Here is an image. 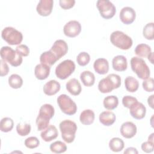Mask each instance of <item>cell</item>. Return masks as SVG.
I'll return each mask as SVG.
<instances>
[{"instance_id":"cell-1","label":"cell","mask_w":154,"mask_h":154,"mask_svg":"<svg viewBox=\"0 0 154 154\" xmlns=\"http://www.w3.org/2000/svg\"><path fill=\"white\" fill-rule=\"evenodd\" d=\"M54 108L51 104L45 103L40 107L35 121L38 131H43L48 126L49 121L54 117Z\"/></svg>"},{"instance_id":"cell-2","label":"cell","mask_w":154,"mask_h":154,"mask_svg":"<svg viewBox=\"0 0 154 154\" xmlns=\"http://www.w3.org/2000/svg\"><path fill=\"white\" fill-rule=\"evenodd\" d=\"M121 78L119 75L111 73L102 79L98 84V89L102 93L111 92L114 89L120 87Z\"/></svg>"},{"instance_id":"cell-3","label":"cell","mask_w":154,"mask_h":154,"mask_svg":"<svg viewBox=\"0 0 154 154\" xmlns=\"http://www.w3.org/2000/svg\"><path fill=\"white\" fill-rule=\"evenodd\" d=\"M59 128L63 140L67 143H72L78 128L76 123L70 120H64L60 122Z\"/></svg>"},{"instance_id":"cell-4","label":"cell","mask_w":154,"mask_h":154,"mask_svg":"<svg viewBox=\"0 0 154 154\" xmlns=\"http://www.w3.org/2000/svg\"><path fill=\"white\" fill-rule=\"evenodd\" d=\"M110 41L114 46L122 50L130 49L133 44L132 38L120 31L112 32L110 35Z\"/></svg>"},{"instance_id":"cell-5","label":"cell","mask_w":154,"mask_h":154,"mask_svg":"<svg viewBox=\"0 0 154 154\" xmlns=\"http://www.w3.org/2000/svg\"><path fill=\"white\" fill-rule=\"evenodd\" d=\"M131 67L139 78L144 80L150 77L149 67L143 58L138 57H132L131 60Z\"/></svg>"},{"instance_id":"cell-6","label":"cell","mask_w":154,"mask_h":154,"mask_svg":"<svg viewBox=\"0 0 154 154\" xmlns=\"http://www.w3.org/2000/svg\"><path fill=\"white\" fill-rule=\"evenodd\" d=\"M0 55L2 60L7 61L13 67L20 66L23 61L22 57L9 46H2L0 50Z\"/></svg>"},{"instance_id":"cell-7","label":"cell","mask_w":154,"mask_h":154,"mask_svg":"<svg viewBox=\"0 0 154 154\" xmlns=\"http://www.w3.org/2000/svg\"><path fill=\"white\" fill-rule=\"evenodd\" d=\"M1 37L4 40L10 45H19L23 40L22 32L11 26L4 28L1 32Z\"/></svg>"},{"instance_id":"cell-8","label":"cell","mask_w":154,"mask_h":154,"mask_svg":"<svg viewBox=\"0 0 154 154\" xmlns=\"http://www.w3.org/2000/svg\"><path fill=\"white\" fill-rule=\"evenodd\" d=\"M57 103L61 111L67 115H73L77 111L76 103L67 94H60L57 98Z\"/></svg>"},{"instance_id":"cell-9","label":"cell","mask_w":154,"mask_h":154,"mask_svg":"<svg viewBox=\"0 0 154 154\" xmlns=\"http://www.w3.org/2000/svg\"><path fill=\"white\" fill-rule=\"evenodd\" d=\"M75 67V64L72 60H65L56 67L55 75L60 79H66L73 73Z\"/></svg>"},{"instance_id":"cell-10","label":"cell","mask_w":154,"mask_h":154,"mask_svg":"<svg viewBox=\"0 0 154 154\" xmlns=\"http://www.w3.org/2000/svg\"><path fill=\"white\" fill-rule=\"evenodd\" d=\"M96 6L100 16L105 19L112 18L116 13L115 5L109 0H98Z\"/></svg>"},{"instance_id":"cell-11","label":"cell","mask_w":154,"mask_h":154,"mask_svg":"<svg viewBox=\"0 0 154 154\" xmlns=\"http://www.w3.org/2000/svg\"><path fill=\"white\" fill-rule=\"evenodd\" d=\"M81 31V23L77 20H70L63 27V32L66 36L69 37H75Z\"/></svg>"},{"instance_id":"cell-12","label":"cell","mask_w":154,"mask_h":154,"mask_svg":"<svg viewBox=\"0 0 154 154\" xmlns=\"http://www.w3.org/2000/svg\"><path fill=\"white\" fill-rule=\"evenodd\" d=\"M50 51L57 57L58 60L64 56L68 51L67 43L63 40H57L52 46Z\"/></svg>"},{"instance_id":"cell-13","label":"cell","mask_w":154,"mask_h":154,"mask_svg":"<svg viewBox=\"0 0 154 154\" xmlns=\"http://www.w3.org/2000/svg\"><path fill=\"white\" fill-rule=\"evenodd\" d=\"M119 17L122 23L129 25L134 22L136 17L135 11L130 7H125L120 10Z\"/></svg>"},{"instance_id":"cell-14","label":"cell","mask_w":154,"mask_h":154,"mask_svg":"<svg viewBox=\"0 0 154 154\" xmlns=\"http://www.w3.org/2000/svg\"><path fill=\"white\" fill-rule=\"evenodd\" d=\"M129 112L132 117L135 119L140 120L143 119L146 113V106L141 102L138 101L134 103L129 107Z\"/></svg>"},{"instance_id":"cell-15","label":"cell","mask_w":154,"mask_h":154,"mask_svg":"<svg viewBox=\"0 0 154 154\" xmlns=\"http://www.w3.org/2000/svg\"><path fill=\"white\" fill-rule=\"evenodd\" d=\"M53 5V0H40L36 7L37 12L42 16H48L52 13Z\"/></svg>"},{"instance_id":"cell-16","label":"cell","mask_w":154,"mask_h":154,"mask_svg":"<svg viewBox=\"0 0 154 154\" xmlns=\"http://www.w3.org/2000/svg\"><path fill=\"white\" fill-rule=\"evenodd\" d=\"M120 131L123 137L131 138L136 135L137 129L136 125L133 122H126L121 125Z\"/></svg>"},{"instance_id":"cell-17","label":"cell","mask_w":154,"mask_h":154,"mask_svg":"<svg viewBox=\"0 0 154 154\" xmlns=\"http://www.w3.org/2000/svg\"><path fill=\"white\" fill-rule=\"evenodd\" d=\"M58 135L57 128L52 125H49L46 129L43 130L40 134L41 138L46 142H49L55 139Z\"/></svg>"},{"instance_id":"cell-18","label":"cell","mask_w":154,"mask_h":154,"mask_svg":"<svg viewBox=\"0 0 154 154\" xmlns=\"http://www.w3.org/2000/svg\"><path fill=\"white\" fill-rule=\"evenodd\" d=\"M112 66L114 70L118 72H123L128 67L126 58L121 55L114 57L112 60Z\"/></svg>"},{"instance_id":"cell-19","label":"cell","mask_w":154,"mask_h":154,"mask_svg":"<svg viewBox=\"0 0 154 154\" xmlns=\"http://www.w3.org/2000/svg\"><path fill=\"white\" fill-rule=\"evenodd\" d=\"M93 67L95 72L98 74L105 75L108 72L109 63L106 59L100 58L94 61Z\"/></svg>"},{"instance_id":"cell-20","label":"cell","mask_w":154,"mask_h":154,"mask_svg":"<svg viewBox=\"0 0 154 154\" xmlns=\"http://www.w3.org/2000/svg\"><path fill=\"white\" fill-rule=\"evenodd\" d=\"M60 84L56 80H50L47 82L43 87V92L48 96H52L57 94L60 90Z\"/></svg>"},{"instance_id":"cell-21","label":"cell","mask_w":154,"mask_h":154,"mask_svg":"<svg viewBox=\"0 0 154 154\" xmlns=\"http://www.w3.org/2000/svg\"><path fill=\"white\" fill-rule=\"evenodd\" d=\"M51 67L43 64H38L36 65L34 69V75L37 79L39 80H44L46 79L50 74Z\"/></svg>"},{"instance_id":"cell-22","label":"cell","mask_w":154,"mask_h":154,"mask_svg":"<svg viewBox=\"0 0 154 154\" xmlns=\"http://www.w3.org/2000/svg\"><path fill=\"white\" fill-rule=\"evenodd\" d=\"M66 90L72 95H79L82 90L80 82L76 78H72L69 80L66 84Z\"/></svg>"},{"instance_id":"cell-23","label":"cell","mask_w":154,"mask_h":154,"mask_svg":"<svg viewBox=\"0 0 154 154\" xmlns=\"http://www.w3.org/2000/svg\"><path fill=\"white\" fill-rule=\"evenodd\" d=\"M99 122L104 126H109L112 125L116 120V117L113 112L106 111L101 112L99 117Z\"/></svg>"},{"instance_id":"cell-24","label":"cell","mask_w":154,"mask_h":154,"mask_svg":"<svg viewBox=\"0 0 154 154\" xmlns=\"http://www.w3.org/2000/svg\"><path fill=\"white\" fill-rule=\"evenodd\" d=\"M58 60L57 57L50 50L43 52L40 56V63L50 67L54 65Z\"/></svg>"},{"instance_id":"cell-25","label":"cell","mask_w":154,"mask_h":154,"mask_svg":"<svg viewBox=\"0 0 154 154\" xmlns=\"http://www.w3.org/2000/svg\"><path fill=\"white\" fill-rule=\"evenodd\" d=\"M95 118L94 112L91 109H85L80 114V122L84 125H89L93 123Z\"/></svg>"},{"instance_id":"cell-26","label":"cell","mask_w":154,"mask_h":154,"mask_svg":"<svg viewBox=\"0 0 154 154\" xmlns=\"http://www.w3.org/2000/svg\"><path fill=\"white\" fill-rule=\"evenodd\" d=\"M80 79L85 86L91 87L95 82L94 75L90 71L84 70L80 75Z\"/></svg>"},{"instance_id":"cell-27","label":"cell","mask_w":154,"mask_h":154,"mask_svg":"<svg viewBox=\"0 0 154 154\" xmlns=\"http://www.w3.org/2000/svg\"><path fill=\"white\" fill-rule=\"evenodd\" d=\"M125 85L127 91L134 93L138 89L139 82L133 76H127L125 79Z\"/></svg>"},{"instance_id":"cell-28","label":"cell","mask_w":154,"mask_h":154,"mask_svg":"<svg viewBox=\"0 0 154 154\" xmlns=\"http://www.w3.org/2000/svg\"><path fill=\"white\" fill-rule=\"evenodd\" d=\"M103 105L105 108L108 110H112L117 107L119 105V99L117 97L114 95L108 96L104 98Z\"/></svg>"},{"instance_id":"cell-29","label":"cell","mask_w":154,"mask_h":154,"mask_svg":"<svg viewBox=\"0 0 154 154\" xmlns=\"http://www.w3.org/2000/svg\"><path fill=\"white\" fill-rule=\"evenodd\" d=\"M125 147L124 141L120 138L114 137L110 140L109 142V147L114 152L122 151Z\"/></svg>"},{"instance_id":"cell-30","label":"cell","mask_w":154,"mask_h":154,"mask_svg":"<svg viewBox=\"0 0 154 154\" xmlns=\"http://www.w3.org/2000/svg\"><path fill=\"white\" fill-rule=\"evenodd\" d=\"M135 54L139 57H147L152 52L151 48L147 44L141 43L135 48Z\"/></svg>"},{"instance_id":"cell-31","label":"cell","mask_w":154,"mask_h":154,"mask_svg":"<svg viewBox=\"0 0 154 154\" xmlns=\"http://www.w3.org/2000/svg\"><path fill=\"white\" fill-rule=\"evenodd\" d=\"M9 85L14 89L19 88L23 84V79L20 76L17 74H12L8 78Z\"/></svg>"},{"instance_id":"cell-32","label":"cell","mask_w":154,"mask_h":154,"mask_svg":"<svg viewBox=\"0 0 154 154\" xmlns=\"http://www.w3.org/2000/svg\"><path fill=\"white\" fill-rule=\"evenodd\" d=\"M14 126V122L10 117H4L0 122V129L2 132H8L11 131Z\"/></svg>"},{"instance_id":"cell-33","label":"cell","mask_w":154,"mask_h":154,"mask_svg":"<svg viewBox=\"0 0 154 154\" xmlns=\"http://www.w3.org/2000/svg\"><path fill=\"white\" fill-rule=\"evenodd\" d=\"M49 148L51 151L55 153H62L67 150L66 144L61 141L54 142L50 145Z\"/></svg>"},{"instance_id":"cell-34","label":"cell","mask_w":154,"mask_h":154,"mask_svg":"<svg viewBox=\"0 0 154 154\" xmlns=\"http://www.w3.org/2000/svg\"><path fill=\"white\" fill-rule=\"evenodd\" d=\"M153 29H154V23L153 22H150L147 23L143 30V36L147 39L152 40H153Z\"/></svg>"},{"instance_id":"cell-35","label":"cell","mask_w":154,"mask_h":154,"mask_svg":"<svg viewBox=\"0 0 154 154\" xmlns=\"http://www.w3.org/2000/svg\"><path fill=\"white\" fill-rule=\"evenodd\" d=\"M31 127L30 124L28 123H18L16 126V131L17 133L22 137L28 135L31 132Z\"/></svg>"},{"instance_id":"cell-36","label":"cell","mask_w":154,"mask_h":154,"mask_svg":"<svg viewBox=\"0 0 154 154\" xmlns=\"http://www.w3.org/2000/svg\"><path fill=\"white\" fill-rule=\"evenodd\" d=\"M90 60V55L86 52H80L76 57V61L81 66H85L88 64Z\"/></svg>"},{"instance_id":"cell-37","label":"cell","mask_w":154,"mask_h":154,"mask_svg":"<svg viewBox=\"0 0 154 154\" xmlns=\"http://www.w3.org/2000/svg\"><path fill=\"white\" fill-rule=\"evenodd\" d=\"M24 144L27 148L32 149L39 146L40 141L36 137H29L25 140Z\"/></svg>"},{"instance_id":"cell-38","label":"cell","mask_w":154,"mask_h":154,"mask_svg":"<svg viewBox=\"0 0 154 154\" xmlns=\"http://www.w3.org/2000/svg\"><path fill=\"white\" fill-rule=\"evenodd\" d=\"M153 82L154 80L152 78H148L147 79H144L142 84L143 89L147 92L153 91Z\"/></svg>"},{"instance_id":"cell-39","label":"cell","mask_w":154,"mask_h":154,"mask_svg":"<svg viewBox=\"0 0 154 154\" xmlns=\"http://www.w3.org/2000/svg\"><path fill=\"white\" fill-rule=\"evenodd\" d=\"M137 98L131 96H125L122 99V103L126 108H129V107L135 102H137Z\"/></svg>"},{"instance_id":"cell-40","label":"cell","mask_w":154,"mask_h":154,"mask_svg":"<svg viewBox=\"0 0 154 154\" xmlns=\"http://www.w3.org/2000/svg\"><path fill=\"white\" fill-rule=\"evenodd\" d=\"M16 52L22 57H26L29 54V49L25 45H19L16 48Z\"/></svg>"},{"instance_id":"cell-41","label":"cell","mask_w":154,"mask_h":154,"mask_svg":"<svg viewBox=\"0 0 154 154\" xmlns=\"http://www.w3.org/2000/svg\"><path fill=\"white\" fill-rule=\"evenodd\" d=\"M60 7L64 10H67L73 7L75 4V0H60Z\"/></svg>"},{"instance_id":"cell-42","label":"cell","mask_w":154,"mask_h":154,"mask_svg":"<svg viewBox=\"0 0 154 154\" xmlns=\"http://www.w3.org/2000/svg\"><path fill=\"white\" fill-rule=\"evenodd\" d=\"M141 149L145 153H151L153 151L154 143L150 142L149 141H145L141 144Z\"/></svg>"},{"instance_id":"cell-43","label":"cell","mask_w":154,"mask_h":154,"mask_svg":"<svg viewBox=\"0 0 154 154\" xmlns=\"http://www.w3.org/2000/svg\"><path fill=\"white\" fill-rule=\"evenodd\" d=\"M0 63H1V72H0L1 76H6L7 75H8L9 72L8 66L7 64L6 61L2 59L0 60Z\"/></svg>"},{"instance_id":"cell-44","label":"cell","mask_w":154,"mask_h":154,"mask_svg":"<svg viewBox=\"0 0 154 154\" xmlns=\"http://www.w3.org/2000/svg\"><path fill=\"white\" fill-rule=\"evenodd\" d=\"M138 153V152L137 151V149L133 147H128L125 151H124V153L125 154H131V153H133V154H137Z\"/></svg>"},{"instance_id":"cell-45","label":"cell","mask_w":154,"mask_h":154,"mask_svg":"<svg viewBox=\"0 0 154 154\" xmlns=\"http://www.w3.org/2000/svg\"><path fill=\"white\" fill-rule=\"evenodd\" d=\"M153 96L154 95L152 94L147 99V103L152 109H153Z\"/></svg>"},{"instance_id":"cell-46","label":"cell","mask_w":154,"mask_h":154,"mask_svg":"<svg viewBox=\"0 0 154 154\" xmlns=\"http://www.w3.org/2000/svg\"><path fill=\"white\" fill-rule=\"evenodd\" d=\"M153 53L152 52L148 56H147V58L149 60V61H150V63L152 64L153 63Z\"/></svg>"},{"instance_id":"cell-47","label":"cell","mask_w":154,"mask_h":154,"mask_svg":"<svg viewBox=\"0 0 154 154\" xmlns=\"http://www.w3.org/2000/svg\"><path fill=\"white\" fill-rule=\"evenodd\" d=\"M153 135L154 134L153 133H152L150 136H149L148 137V141H150V142H152V143H154L153 142Z\"/></svg>"}]
</instances>
